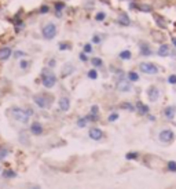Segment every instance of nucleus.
I'll return each mask as SVG.
<instances>
[{
    "label": "nucleus",
    "instance_id": "nucleus-34",
    "mask_svg": "<svg viewBox=\"0 0 176 189\" xmlns=\"http://www.w3.org/2000/svg\"><path fill=\"white\" fill-rule=\"evenodd\" d=\"M19 66H21L22 69H26L28 66H29V62H28V61H25V59H22L21 63H19Z\"/></svg>",
    "mask_w": 176,
    "mask_h": 189
},
{
    "label": "nucleus",
    "instance_id": "nucleus-27",
    "mask_svg": "<svg viewBox=\"0 0 176 189\" xmlns=\"http://www.w3.org/2000/svg\"><path fill=\"white\" fill-rule=\"evenodd\" d=\"M121 108H123V109H128V110H131V112H132V110H135V106L131 105L130 102H124V104L121 105Z\"/></svg>",
    "mask_w": 176,
    "mask_h": 189
},
{
    "label": "nucleus",
    "instance_id": "nucleus-26",
    "mask_svg": "<svg viewBox=\"0 0 176 189\" xmlns=\"http://www.w3.org/2000/svg\"><path fill=\"white\" fill-rule=\"evenodd\" d=\"M91 63H92L94 66H96V68H98V66H102V59H100V58H92V59H91Z\"/></svg>",
    "mask_w": 176,
    "mask_h": 189
},
{
    "label": "nucleus",
    "instance_id": "nucleus-2",
    "mask_svg": "<svg viewBox=\"0 0 176 189\" xmlns=\"http://www.w3.org/2000/svg\"><path fill=\"white\" fill-rule=\"evenodd\" d=\"M42 82H43V86H44V87L51 89V87H54L55 83H57V77H55V75L52 73L51 70L44 69L42 73Z\"/></svg>",
    "mask_w": 176,
    "mask_h": 189
},
{
    "label": "nucleus",
    "instance_id": "nucleus-6",
    "mask_svg": "<svg viewBox=\"0 0 176 189\" xmlns=\"http://www.w3.org/2000/svg\"><path fill=\"white\" fill-rule=\"evenodd\" d=\"M139 69L146 75H157L158 73V68L151 62H142L139 65Z\"/></svg>",
    "mask_w": 176,
    "mask_h": 189
},
{
    "label": "nucleus",
    "instance_id": "nucleus-24",
    "mask_svg": "<svg viewBox=\"0 0 176 189\" xmlns=\"http://www.w3.org/2000/svg\"><path fill=\"white\" fill-rule=\"evenodd\" d=\"M166 167H168V170L169 171H172V173H176V162H168V164H166Z\"/></svg>",
    "mask_w": 176,
    "mask_h": 189
},
{
    "label": "nucleus",
    "instance_id": "nucleus-44",
    "mask_svg": "<svg viewBox=\"0 0 176 189\" xmlns=\"http://www.w3.org/2000/svg\"><path fill=\"white\" fill-rule=\"evenodd\" d=\"M172 43L175 44V47H176V37H172Z\"/></svg>",
    "mask_w": 176,
    "mask_h": 189
},
{
    "label": "nucleus",
    "instance_id": "nucleus-18",
    "mask_svg": "<svg viewBox=\"0 0 176 189\" xmlns=\"http://www.w3.org/2000/svg\"><path fill=\"white\" fill-rule=\"evenodd\" d=\"M140 53L143 54V55H150L151 50H150V47H149L146 43H142V44H140Z\"/></svg>",
    "mask_w": 176,
    "mask_h": 189
},
{
    "label": "nucleus",
    "instance_id": "nucleus-42",
    "mask_svg": "<svg viewBox=\"0 0 176 189\" xmlns=\"http://www.w3.org/2000/svg\"><path fill=\"white\" fill-rule=\"evenodd\" d=\"M80 58H81V61H87V57H85V54H80Z\"/></svg>",
    "mask_w": 176,
    "mask_h": 189
},
{
    "label": "nucleus",
    "instance_id": "nucleus-31",
    "mask_svg": "<svg viewBox=\"0 0 176 189\" xmlns=\"http://www.w3.org/2000/svg\"><path fill=\"white\" fill-rule=\"evenodd\" d=\"M118 119V113H112V115H109V121H116Z\"/></svg>",
    "mask_w": 176,
    "mask_h": 189
},
{
    "label": "nucleus",
    "instance_id": "nucleus-8",
    "mask_svg": "<svg viewBox=\"0 0 176 189\" xmlns=\"http://www.w3.org/2000/svg\"><path fill=\"white\" fill-rule=\"evenodd\" d=\"M117 90L121 91V93H128V91L131 90V82L130 80H124V79L118 80V83H117Z\"/></svg>",
    "mask_w": 176,
    "mask_h": 189
},
{
    "label": "nucleus",
    "instance_id": "nucleus-3",
    "mask_svg": "<svg viewBox=\"0 0 176 189\" xmlns=\"http://www.w3.org/2000/svg\"><path fill=\"white\" fill-rule=\"evenodd\" d=\"M33 101L39 108L42 109H48L51 106V102H52V98L50 95H44V94H37L33 97Z\"/></svg>",
    "mask_w": 176,
    "mask_h": 189
},
{
    "label": "nucleus",
    "instance_id": "nucleus-23",
    "mask_svg": "<svg viewBox=\"0 0 176 189\" xmlns=\"http://www.w3.org/2000/svg\"><path fill=\"white\" fill-rule=\"evenodd\" d=\"M120 58H121V59H130L131 58V51L130 50H124V51H121V53H120Z\"/></svg>",
    "mask_w": 176,
    "mask_h": 189
},
{
    "label": "nucleus",
    "instance_id": "nucleus-15",
    "mask_svg": "<svg viewBox=\"0 0 176 189\" xmlns=\"http://www.w3.org/2000/svg\"><path fill=\"white\" fill-rule=\"evenodd\" d=\"M169 54H171V51H169V46L168 44L160 46V48H158V55L160 57H168Z\"/></svg>",
    "mask_w": 176,
    "mask_h": 189
},
{
    "label": "nucleus",
    "instance_id": "nucleus-37",
    "mask_svg": "<svg viewBox=\"0 0 176 189\" xmlns=\"http://www.w3.org/2000/svg\"><path fill=\"white\" fill-rule=\"evenodd\" d=\"M59 48H61V50H66V48H70V44H65V43H62V44L59 46Z\"/></svg>",
    "mask_w": 176,
    "mask_h": 189
},
{
    "label": "nucleus",
    "instance_id": "nucleus-9",
    "mask_svg": "<svg viewBox=\"0 0 176 189\" xmlns=\"http://www.w3.org/2000/svg\"><path fill=\"white\" fill-rule=\"evenodd\" d=\"M102 137H103V133H102V130H99L98 127H94V128L89 130V138L94 139V141L102 139Z\"/></svg>",
    "mask_w": 176,
    "mask_h": 189
},
{
    "label": "nucleus",
    "instance_id": "nucleus-20",
    "mask_svg": "<svg viewBox=\"0 0 176 189\" xmlns=\"http://www.w3.org/2000/svg\"><path fill=\"white\" fill-rule=\"evenodd\" d=\"M155 22H157V25H158L160 28H162V29H165L166 28V24H165V21L162 20V17L155 15Z\"/></svg>",
    "mask_w": 176,
    "mask_h": 189
},
{
    "label": "nucleus",
    "instance_id": "nucleus-32",
    "mask_svg": "<svg viewBox=\"0 0 176 189\" xmlns=\"http://www.w3.org/2000/svg\"><path fill=\"white\" fill-rule=\"evenodd\" d=\"M105 17H106L105 13H98V14H96V21H103Z\"/></svg>",
    "mask_w": 176,
    "mask_h": 189
},
{
    "label": "nucleus",
    "instance_id": "nucleus-33",
    "mask_svg": "<svg viewBox=\"0 0 176 189\" xmlns=\"http://www.w3.org/2000/svg\"><path fill=\"white\" fill-rule=\"evenodd\" d=\"M168 82L171 84H176V75H171V76L168 77Z\"/></svg>",
    "mask_w": 176,
    "mask_h": 189
},
{
    "label": "nucleus",
    "instance_id": "nucleus-35",
    "mask_svg": "<svg viewBox=\"0 0 176 189\" xmlns=\"http://www.w3.org/2000/svg\"><path fill=\"white\" fill-rule=\"evenodd\" d=\"M92 42H94V43H96V44H98V43H100V42H102V37H100V36H98V35H95V36H94V39H92Z\"/></svg>",
    "mask_w": 176,
    "mask_h": 189
},
{
    "label": "nucleus",
    "instance_id": "nucleus-12",
    "mask_svg": "<svg viewBox=\"0 0 176 189\" xmlns=\"http://www.w3.org/2000/svg\"><path fill=\"white\" fill-rule=\"evenodd\" d=\"M69 108H70V101H69V98H67V97H62V98L59 100V109L63 110V112H66V110H69Z\"/></svg>",
    "mask_w": 176,
    "mask_h": 189
},
{
    "label": "nucleus",
    "instance_id": "nucleus-13",
    "mask_svg": "<svg viewBox=\"0 0 176 189\" xmlns=\"http://www.w3.org/2000/svg\"><path fill=\"white\" fill-rule=\"evenodd\" d=\"M176 113V106H166L165 110H164V115H165L166 119H173Z\"/></svg>",
    "mask_w": 176,
    "mask_h": 189
},
{
    "label": "nucleus",
    "instance_id": "nucleus-28",
    "mask_svg": "<svg viewBox=\"0 0 176 189\" xmlns=\"http://www.w3.org/2000/svg\"><path fill=\"white\" fill-rule=\"evenodd\" d=\"M19 135H21V137H19V141L24 142L25 145H28V144H29V141H28V137H26V133H21Z\"/></svg>",
    "mask_w": 176,
    "mask_h": 189
},
{
    "label": "nucleus",
    "instance_id": "nucleus-17",
    "mask_svg": "<svg viewBox=\"0 0 176 189\" xmlns=\"http://www.w3.org/2000/svg\"><path fill=\"white\" fill-rule=\"evenodd\" d=\"M118 22L121 24V25H124V27H127V25H130L131 21H130V18H128V15L125 14V13H121L118 15Z\"/></svg>",
    "mask_w": 176,
    "mask_h": 189
},
{
    "label": "nucleus",
    "instance_id": "nucleus-1",
    "mask_svg": "<svg viewBox=\"0 0 176 189\" xmlns=\"http://www.w3.org/2000/svg\"><path fill=\"white\" fill-rule=\"evenodd\" d=\"M10 115L12 116L17 121H19V123H28V121H29V117H30V116L28 115V112H26L25 109L18 108V106L11 108V109H10Z\"/></svg>",
    "mask_w": 176,
    "mask_h": 189
},
{
    "label": "nucleus",
    "instance_id": "nucleus-41",
    "mask_svg": "<svg viewBox=\"0 0 176 189\" xmlns=\"http://www.w3.org/2000/svg\"><path fill=\"white\" fill-rule=\"evenodd\" d=\"M28 189H42V188H40L39 185H30V186H29Z\"/></svg>",
    "mask_w": 176,
    "mask_h": 189
},
{
    "label": "nucleus",
    "instance_id": "nucleus-25",
    "mask_svg": "<svg viewBox=\"0 0 176 189\" xmlns=\"http://www.w3.org/2000/svg\"><path fill=\"white\" fill-rule=\"evenodd\" d=\"M138 156H139L138 152H130V153H127L125 158L128 159V160H135V159H138Z\"/></svg>",
    "mask_w": 176,
    "mask_h": 189
},
{
    "label": "nucleus",
    "instance_id": "nucleus-38",
    "mask_svg": "<svg viewBox=\"0 0 176 189\" xmlns=\"http://www.w3.org/2000/svg\"><path fill=\"white\" fill-rule=\"evenodd\" d=\"M63 8V4L62 3H57V10H58V14H59V11Z\"/></svg>",
    "mask_w": 176,
    "mask_h": 189
},
{
    "label": "nucleus",
    "instance_id": "nucleus-36",
    "mask_svg": "<svg viewBox=\"0 0 176 189\" xmlns=\"http://www.w3.org/2000/svg\"><path fill=\"white\" fill-rule=\"evenodd\" d=\"M91 51H92L91 44H85V46H84V53H91Z\"/></svg>",
    "mask_w": 176,
    "mask_h": 189
},
{
    "label": "nucleus",
    "instance_id": "nucleus-40",
    "mask_svg": "<svg viewBox=\"0 0 176 189\" xmlns=\"http://www.w3.org/2000/svg\"><path fill=\"white\" fill-rule=\"evenodd\" d=\"M47 11H48V6H43L40 8V13H47Z\"/></svg>",
    "mask_w": 176,
    "mask_h": 189
},
{
    "label": "nucleus",
    "instance_id": "nucleus-7",
    "mask_svg": "<svg viewBox=\"0 0 176 189\" xmlns=\"http://www.w3.org/2000/svg\"><path fill=\"white\" fill-rule=\"evenodd\" d=\"M147 97H149V100H150L151 102L158 101V98H160V90L157 89V87H154V86L149 87V89H147Z\"/></svg>",
    "mask_w": 176,
    "mask_h": 189
},
{
    "label": "nucleus",
    "instance_id": "nucleus-5",
    "mask_svg": "<svg viewBox=\"0 0 176 189\" xmlns=\"http://www.w3.org/2000/svg\"><path fill=\"white\" fill-rule=\"evenodd\" d=\"M55 35H57V27L52 22H48L47 25H44V28H43V36H44V39L51 40Z\"/></svg>",
    "mask_w": 176,
    "mask_h": 189
},
{
    "label": "nucleus",
    "instance_id": "nucleus-19",
    "mask_svg": "<svg viewBox=\"0 0 176 189\" xmlns=\"http://www.w3.org/2000/svg\"><path fill=\"white\" fill-rule=\"evenodd\" d=\"M15 175H17V173L15 171H12L11 168H7V170L3 171V177H4V178H14Z\"/></svg>",
    "mask_w": 176,
    "mask_h": 189
},
{
    "label": "nucleus",
    "instance_id": "nucleus-4",
    "mask_svg": "<svg viewBox=\"0 0 176 189\" xmlns=\"http://www.w3.org/2000/svg\"><path fill=\"white\" fill-rule=\"evenodd\" d=\"M158 139L162 144H171L175 139V133L169 130V128H165V130H161L160 134H158Z\"/></svg>",
    "mask_w": 176,
    "mask_h": 189
},
{
    "label": "nucleus",
    "instance_id": "nucleus-22",
    "mask_svg": "<svg viewBox=\"0 0 176 189\" xmlns=\"http://www.w3.org/2000/svg\"><path fill=\"white\" fill-rule=\"evenodd\" d=\"M128 80L130 82H138L139 80V75L136 73V72H130L128 73Z\"/></svg>",
    "mask_w": 176,
    "mask_h": 189
},
{
    "label": "nucleus",
    "instance_id": "nucleus-11",
    "mask_svg": "<svg viewBox=\"0 0 176 189\" xmlns=\"http://www.w3.org/2000/svg\"><path fill=\"white\" fill-rule=\"evenodd\" d=\"M11 53H12V50L10 47L0 48V61H7L11 57Z\"/></svg>",
    "mask_w": 176,
    "mask_h": 189
},
{
    "label": "nucleus",
    "instance_id": "nucleus-43",
    "mask_svg": "<svg viewBox=\"0 0 176 189\" xmlns=\"http://www.w3.org/2000/svg\"><path fill=\"white\" fill-rule=\"evenodd\" d=\"M50 66H54L55 65V59H50V63H48Z\"/></svg>",
    "mask_w": 176,
    "mask_h": 189
},
{
    "label": "nucleus",
    "instance_id": "nucleus-16",
    "mask_svg": "<svg viewBox=\"0 0 176 189\" xmlns=\"http://www.w3.org/2000/svg\"><path fill=\"white\" fill-rule=\"evenodd\" d=\"M10 153H11V149L8 146H6V145L0 146V160H4Z\"/></svg>",
    "mask_w": 176,
    "mask_h": 189
},
{
    "label": "nucleus",
    "instance_id": "nucleus-14",
    "mask_svg": "<svg viewBox=\"0 0 176 189\" xmlns=\"http://www.w3.org/2000/svg\"><path fill=\"white\" fill-rule=\"evenodd\" d=\"M136 110L139 112L140 115H147V113H149V106L145 105L143 102L138 101V102H136Z\"/></svg>",
    "mask_w": 176,
    "mask_h": 189
},
{
    "label": "nucleus",
    "instance_id": "nucleus-10",
    "mask_svg": "<svg viewBox=\"0 0 176 189\" xmlns=\"http://www.w3.org/2000/svg\"><path fill=\"white\" fill-rule=\"evenodd\" d=\"M43 126L39 123V121H33L30 124V133L33 134V135H42L43 134Z\"/></svg>",
    "mask_w": 176,
    "mask_h": 189
},
{
    "label": "nucleus",
    "instance_id": "nucleus-39",
    "mask_svg": "<svg viewBox=\"0 0 176 189\" xmlns=\"http://www.w3.org/2000/svg\"><path fill=\"white\" fill-rule=\"evenodd\" d=\"M24 55H25V53H24V51H17V53H15V57H17V58L24 57Z\"/></svg>",
    "mask_w": 176,
    "mask_h": 189
},
{
    "label": "nucleus",
    "instance_id": "nucleus-29",
    "mask_svg": "<svg viewBox=\"0 0 176 189\" xmlns=\"http://www.w3.org/2000/svg\"><path fill=\"white\" fill-rule=\"evenodd\" d=\"M87 121H88V117H81V119L77 121V126L78 127H84L85 124H87Z\"/></svg>",
    "mask_w": 176,
    "mask_h": 189
},
{
    "label": "nucleus",
    "instance_id": "nucleus-21",
    "mask_svg": "<svg viewBox=\"0 0 176 189\" xmlns=\"http://www.w3.org/2000/svg\"><path fill=\"white\" fill-rule=\"evenodd\" d=\"M73 72V66L72 65H65L63 66V72H62V76H67Z\"/></svg>",
    "mask_w": 176,
    "mask_h": 189
},
{
    "label": "nucleus",
    "instance_id": "nucleus-30",
    "mask_svg": "<svg viewBox=\"0 0 176 189\" xmlns=\"http://www.w3.org/2000/svg\"><path fill=\"white\" fill-rule=\"evenodd\" d=\"M88 77H89V79H96V77H98V73H96V70H95V69H92V70H89V72H88Z\"/></svg>",
    "mask_w": 176,
    "mask_h": 189
}]
</instances>
